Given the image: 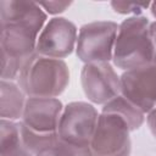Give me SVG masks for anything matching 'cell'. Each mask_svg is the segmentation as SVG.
I'll return each mask as SVG.
<instances>
[{"label":"cell","mask_w":156,"mask_h":156,"mask_svg":"<svg viewBox=\"0 0 156 156\" xmlns=\"http://www.w3.org/2000/svg\"><path fill=\"white\" fill-rule=\"evenodd\" d=\"M16 80L28 98H57L68 87L69 69L63 60L35 52L23 62Z\"/></svg>","instance_id":"6da1fadb"},{"label":"cell","mask_w":156,"mask_h":156,"mask_svg":"<svg viewBox=\"0 0 156 156\" xmlns=\"http://www.w3.org/2000/svg\"><path fill=\"white\" fill-rule=\"evenodd\" d=\"M112 62L123 72L154 62L150 21L146 16L127 17L118 24Z\"/></svg>","instance_id":"7a4b0ae2"},{"label":"cell","mask_w":156,"mask_h":156,"mask_svg":"<svg viewBox=\"0 0 156 156\" xmlns=\"http://www.w3.org/2000/svg\"><path fill=\"white\" fill-rule=\"evenodd\" d=\"M118 24L113 21H94L83 24L78 30L76 54L84 63L110 62L113 58V49Z\"/></svg>","instance_id":"3957f363"},{"label":"cell","mask_w":156,"mask_h":156,"mask_svg":"<svg viewBox=\"0 0 156 156\" xmlns=\"http://www.w3.org/2000/svg\"><path fill=\"white\" fill-rule=\"evenodd\" d=\"M99 112L93 104L85 101H72L63 106L58 122V138L66 143L78 146H90Z\"/></svg>","instance_id":"277c9868"},{"label":"cell","mask_w":156,"mask_h":156,"mask_svg":"<svg viewBox=\"0 0 156 156\" xmlns=\"http://www.w3.org/2000/svg\"><path fill=\"white\" fill-rule=\"evenodd\" d=\"M130 129L117 115L100 112L90 141L93 156H130Z\"/></svg>","instance_id":"5b68a950"},{"label":"cell","mask_w":156,"mask_h":156,"mask_svg":"<svg viewBox=\"0 0 156 156\" xmlns=\"http://www.w3.org/2000/svg\"><path fill=\"white\" fill-rule=\"evenodd\" d=\"M121 95L147 115L156 108V63L124 71L121 76Z\"/></svg>","instance_id":"8992f818"},{"label":"cell","mask_w":156,"mask_h":156,"mask_svg":"<svg viewBox=\"0 0 156 156\" xmlns=\"http://www.w3.org/2000/svg\"><path fill=\"white\" fill-rule=\"evenodd\" d=\"M77 26L65 17H52L46 22L37 41L35 52L51 58H65L76 50Z\"/></svg>","instance_id":"52a82bcc"},{"label":"cell","mask_w":156,"mask_h":156,"mask_svg":"<svg viewBox=\"0 0 156 156\" xmlns=\"http://www.w3.org/2000/svg\"><path fill=\"white\" fill-rule=\"evenodd\" d=\"M80 83L88 100L105 105L121 94V79L110 62L85 63L80 72Z\"/></svg>","instance_id":"ba28073f"},{"label":"cell","mask_w":156,"mask_h":156,"mask_svg":"<svg viewBox=\"0 0 156 156\" xmlns=\"http://www.w3.org/2000/svg\"><path fill=\"white\" fill-rule=\"evenodd\" d=\"M62 111L57 98H27L21 123L37 133H57Z\"/></svg>","instance_id":"9c48e42d"},{"label":"cell","mask_w":156,"mask_h":156,"mask_svg":"<svg viewBox=\"0 0 156 156\" xmlns=\"http://www.w3.org/2000/svg\"><path fill=\"white\" fill-rule=\"evenodd\" d=\"M48 15L34 1L24 0H1L0 1V23L18 24L40 34L46 24Z\"/></svg>","instance_id":"30bf717a"},{"label":"cell","mask_w":156,"mask_h":156,"mask_svg":"<svg viewBox=\"0 0 156 156\" xmlns=\"http://www.w3.org/2000/svg\"><path fill=\"white\" fill-rule=\"evenodd\" d=\"M39 34L18 24H1V54L24 62L35 54Z\"/></svg>","instance_id":"8fae6325"},{"label":"cell","mask_w":156,"mask_h":156,"mask_svg":"<svg viewBox=\"0 0 156 156\" xmlns=\"http://www.w3.org/2000/svg\"><path fill=\"white\" fill-rule=\"evenodd\" d=\"M27 95L16 82L2 80L0 83V117L2 119L18 121L22 118Z\"/></svg>","instance_id":"7c38bea8"},{"label":"cell","mask_w":156,"mask_h":156,"mask_svg":"<svg viewBox=\"0 0 156 156\" xmlns=\"http://www.w3.org/2000/svg\"><path fill=\"white\" fill-rule=\"evenodd\" d=\"M101 112L119 116L127 123L130 132L138 130L146 119V115L141 112L136 106H134L130 101H128L126 98H123L121 94L102 105Z\"/></svg>","instance_id":"4fadbf2b"},{"label":"cell","mask_w":156,"mask_h":156,"mask_svg":"<svg viewBox=\"0 0 156 156\" xmlns=\"http://www.w3.org/2000/svg\"><path fill=\"white\" fill-rule=\"evenodd\" d=\"M21 136H22V143L24 147L33 156H35L38 152L50 146L58 139L57 133H48V134L37 133V132L28 129L22 123H21Z\"/></svg>","instance_id":"5bb4252c"},{"label":"cell","mask_w":156,"mask_h":156,"mask_svg":"<svg viewBox=\"0 0 156 156\" xmlns=\"http://www.w3.org/2000/svg\"><path fill=\"white\" fill-rule=\"evenodd\" d=\"M35 156H93L90 146H78L61 140L60 138Z\"/></svg>","instance_id":"9a60e30c"},{"label":"cell","mask_w":156,"mask_h":156,"mask_svg":"<svg viewBox=\"0 0 156 156\" xmlns=\"http://www.w3.org/2000/svg\"><path fill=\"white\" fill-rule=\"evenodd\" d=\"M111 7L115 12L119 15H127V17L132 16H141V13L150 9L151 2H135V1H111Z\"/></svg>","instance_id":"2e32d148"},{"label":"cell","mask_w":156,"mask_h":156,"mask_svg":"<svg viewBox=\"0 0 156 156\" xmlns=\"http://www.w3.org/2000/svg\"><path fill=\"white\" fill-rule=\"evenodd\" d=\"M38 4L45 11L46 15L49 13V15H54L55 16V15L65 12L72 5V1H57V0H54V1H39Z\"/></svg>","instance_id":"e0dca14e"},{"label":"cell","mask_w":156,"mask_h":156,"mask_svg":"<svg viewBox=\"0 0 156 156\" xmlns=\"http://www.w3.org/2000/svg\"><path fill=\"white\" fill-rule=\"evenodd\" d=\"M146 123H147V127L152 134L154 138H156V108H154L152 111H150L147 115H146Z\"/></svg>","instance_id":"ac0fdd59"},{"label":"cell","mask_w":156,"mask_h":156,"mask_svg":"<svg viewBox=\"0 0 156 156\" xmlns=\"http://www.w3.org/2000/svg\"><path fill=\"white\" fill-rule=\"evenodd\" d=\"M0 156H33L26 147L24 145L15 149V150H11L9 152H5V154H0Z\"/></svg>","instance_id":"d6986e66"},{"label":"cell","mask_w":156,"mask_h":156,"mask_svg":"<svg viewBox=\"0 0 156 156\" xmlns=\"http://www.w3.org/2000/svg\"><path fill=\"white\" fill-rule=\"evenodd\" d=\"M150 38H151V43L154 48V62L152 63H156V21L150 22Z\"/></svg>","instance_id":"ffe728a7"},{"label":"cell","mask_w":156,"mask_h":156,"mask_svg":"<svg viewBox=\"0 0 156 156\" xmlns=\"http://www.w3.org/2000/svg\"><path fill=\"white\" fill-rule=\"evenodd\" d=\"M150 11H151V15L156 18V1L151 2V5H150Z\"/></svg>","instance_id":"44dd1931"}]
</instances>
